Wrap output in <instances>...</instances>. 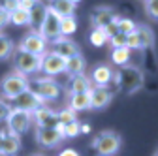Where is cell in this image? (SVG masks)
I'll use <instances>...</instances> for the list:
<instances>
[{"instance_id":"1","label":"cell","mask_w":158,"mask_h":156,"mask_svg":"<svg viewBox=\"0 0 158 156\" xmlns=\"http://www.w3.org/2000/svg\"><path fill=\"white\" fill-rule=\"evenodd\" d=\"M27 90H30L32 94H36L44 104L55 102L60 98V85H58L53 77H34V79H28Z\"/></svg>"},{"instance_id":"2","label":"cell","mask_w":158,"mask_h":156,"mask_svg":"<svg viewBox=\"0 0 158 156\" xmlns=\"http://www.w3.org/2000/svg\"><path fill=\"white\" fill-rule=\"evenodd\" d=\"M121 135L111 132V130H106L102 132L98 138H94L92 141V149L96 150L98 156H115L121 149Z\"/></svg>"},{"instance_id":"3","label":"cell","mask_w":158,"mask_h":156,"mask_svg":"<svg viewBox=\"0 0 158 156\" xmlns=\"http://www.w3.org/2000/svg\"><path fill=\"white\" fill-rule=\"evenodd\" d=\"M13 66L17 70V73L21 75H30V73H38L40 72V66H42V56H36L32 53H27L23 49H15L13 51Z\"/></svg>"},{"instance_id":"4","label":"cell","mask_w":158,"mask_h":156,"mask_svg":"<svg viewBox=\"0 0 158 156\" xmlns=\"http://www.w3.org/2000/svg\"><path fill=\"white\" fill-rule=\"evenodd\" d=\"M27 85H28V77L15 72V73L6 75L4 79L0 81V92H2V96L6 100H13L21 92L27 90Z\"/></svg>"},{"instance_id":"5","label":"cell","mask_w":158,"mask_h":156,"mask_svg":"<svg viewBox=\"0 0 158 156\" xmlns=\"http://www.w3.org/2000/svg\"><path fill=\"white\" fill-rule=\"evenodd\" d=\"M113 79L121 85L126 92H135L143 85V73L139 72V68H134V66H126L123 72H113Z\"/></svg>"},{"instance_id":"6","label":"cell","mask_w":158,"mask_h":156,"mask_svg":"<svg viewBox=\"0 0 158 156\" xmlns=\"http://www.w3.org/2000/svg\"><path fill=\"white\" fill-rule=\"evenodd\" d=\"M30 122H32V115L30 113L11 107L8 119H6V126H8L6 130H8L10 135H17V138H19L21 133H25L30 128Z\"/></svg>"},{"instance_id":"7","label":"cell","mask_w":158,"mask_h":156,"mask_svg":"<svg viewBox=\"0 0 158 156\" xmlns=\"http://www.w3.org/2000/svg\"><path fill=\"white\" fill-rule=\"evenodd\" d=\"M19 49H23V51H27V53H32V55H36V56H42L44 53H47L49 42H47L40 32H32V30H30V32H27V34L23 36L21 43H19Z\"/></svg>"},{"instance_id":"8","label":"cell","mask_w":158,"mask_h":156,"mask_svg":"<svg viewBox=\"0 0 158 156\" xmlns=\"http://www.w3.org/2000/svg\"><path fill=\"white\" fill-rule=\"evenodd\" d=\"M64 66H66V58L55 55L53 51L47 49V53L42 55V66H40V72H44L45 77H53L58 73H64Z\"/></svg>"},{"instance_id":"9","label":"cell","mask_w":158,"mask_h":156,"mask_svg":"<svg viewBox=\"0 0 158 156\" xmlns=\"http://www.w3.org/2000/svg\"><path fill=\"white\" fill-rule=\"evenodd\" d=\"M40 34H42L47 42H53L56 38H60V17H58L49 6H47V13L42 27H40Z\"/></svg>"},{"instance_id":"10","label":"cell","mask_w":158,"mask_h":156,"mask_svg":"<svg viewBox=\"0 0 158 156\" xmlns=\"http://www.w3.org/2000/svg\"><path fill=\"white\" fill-rule=\"evenodd\" d=\"M42 105H47V104H44V102L40 100L36 94H32L30 90H25V92L19 94L17 98H13V107H15V109L27 111V113H30V115H32L38 107H42Z\"/></svg>"},{"instance_id":"11","label":"cell","mask_w":158,"mask_h":156,"mask_svg":"<svg viewBox=\"0 0 158 156\" xmlns=\"http://www.w3.org/2000/svg\"><path fill=\"white\" fill-rule=\"evenodd\" d=\"M32 122H36L38 128H55L56 126V111L49 105H42L32 113Z\"/></svg>"},{"instance_id":"12","label":"cell","mask_w":158,"mask_h":156,"mask_svg":"<svg viewBox=\"0 0 158 156\" xmlns=\"http://www.w3.org/2000/svg\"><path fill=\"white\" fill-rule=\"evenodd\" d=\"M49 51H53L55 55L62 56V58H70V56H73V55L79 53V47H77V43L73 40L60 36V38H56V40L51 42V49Z\"/></svg>"},{"instance_id":"13","label":"cell","mask_w":158,"mask_h":156,"mask_svg":"<svg viewBox=\"0 0 158 156\" xmlns=\"http://www.w3.org/2000/svg\"><path fill=\"white\" fill-rule=\"evenodd\" d=\"M62 135L58 133L55 128H38L36 130V141L38 145H42L45 149H55L62 143Z\"/></svg>"},{"instance_id":"14","label":"cell","mask_w":158,"mask_h":156,"mask_svg":"<svg viewBox=\"0 0 158 156\" xmlns=\"http://www.w3.org/2000/svg\"><path fill=\"white\" fill-rule=\"evenodd\" d=\"M113 92L109 87H92L90 90V109H104L111 104Z\"/></svg>"},{"instance_id":"15","label":"cell","mask_w":158,"mask_h":156,"mask_svg":"<svg viewBox=\"0 0 158 156\" xmlns=\"http://www.w3.org/2000/svg\"><path fill=\"white\" fill-rule=\"evenodd\" d=\"M90 81L94 87H107L113 81V70L107 64H98L92 68L90 73Z\"/></svg>"},{"instance_id":"16","label":"cell","mask_w":158,"mask_h":156,"mask_svg":"<svg viewBox=\"0 0 158 156\" xmlns=\"http://www.w3.org/2000/svg\"><path fill=\"white\" fill-rule=\"evenodd\" d=\"M113 10L109 6H98L92 10V15H90V21L94 25V28H106L111 21H113Z\"/></svg>"},{"instance_id":"17","label":"cell","mask_w":158,"mask_h":156,"mask_svg":"<svg viewBox=\"0 0 158 156\" xmlns=\"http://www.w3.org/2000/svg\"><path fill=\"white\" fill-rule=\"evenodd\" d=\"M45 13H47V6L42 0H38L32 6V10L28 11V25H30L32 32H40V27H42L44 19H45Z\"/></svg>"},{"instance_id":"18","label":"cell","mask_w":158,"mask_h":156,"mask_svg":"<svg viewBox=\"0 0 158 156\" xmlns=\"http://www.w3.org/2000/svg\"><path fill=\"white\" fill-rule=\"evenodd\" d=\"M92 81L90 77L85 75V73H79V75H73L70 77V90L68 94H81V92H90L92 90Z\"/></svg>"},{"instance_id":"19","label":"cell","mask_w":158,"mask_h":156,"mask_svg":"<svg viewBox=\"0 0 158 156\" xmlns=\"http://www.w3.org/2000/svg\"><path fill=\"white\" fill-rule=\"evenodd\" d=\"M87 68V60L83 58L81 53H77L70 58H66V66H64V73H68L70 77L73 75H79V73H83Z\"/></svg>"},{"instance_id":"20","label":"cell","mask_w":158,"mask_h":156,"mask_svg":"<svg viewBox=\"0 0 158 156\" xmlns=\"http://www.w3.org/2000/svg\"><path fill=\"white\" fill-rule=\"evenodd\" d=\"M68 107L72 111H89L90 109V92H81V94H68Z\"/></svg>"},{"instance_id":"21","label":"cell","mask_w":158,"mask_h":156,"mask_svg":"<svg viewBox=\"0 0 158 156\" xmlns=\"http://www.w3.org/2000/svg\"><path fill=\"white\" fill-rule=\"evenodd\" d=\"M21 150V139L17 135H4L2 138V147H0V156H15Z\"/></svg>"},{"instance_id":"22","label":"cell","mask_w":158,"mask_h":156,"mask_svg":"<svg viewBox=\"0 0 158 156\" xmlns=\"http://www.w3.org/2000/svg\"><path fill=\"white\" fill-rule=\"evenodd\" d=\"M58 17H72L75 13V4H72L70 0H51L49 6Z\"/></svg>"},{"instance_id":"23","label":"cell","mask_w":158,"mask_h":156,"mask_svg":"<svg viewBox=\"0 0 158 156\" xmlns=\"http://www.w3.org/2000/svg\"><path fill=\"white\" fill-rule=\"evenodd\" d=\"M135 34L139 38V45L141 49H147V47H152L154 45V32L151 27L147 25H137L135 27Z\"/></svg>"},{"instance_id":"24","label":"cell","mask_w":158,"mask_h":156,"mask_svg":"<svg viewBox=\"0 0 158 156\" xmlns=\"http://www.w3.org/2000/svg\"><path fill=\"white\" fill-rule=\"evenodd\" d=\"M15 51V45L11 42V38L6 36L4 32H0V60H6V58H10Z\"/></svg>"},{"instance_id":"25","label":"cell","mask_w":158,"mask_h":156,"mask_svg":"<svg viewBox=\"0 0 158 156\" xmlns=\"http://www.w3.org/2000/svg\"><path fill=\"white\" fill-rule=\"evenodd\" d=\"M111 62L117 66H128L130 62V49L128 47H118L111 51Z\"/></svg>"},{"instance_id":"26","label":"cell","mask_w":158,"mask_h":156,"mask_svg":"<svg viewBox=\"0 0 158 156\" xmlns=\"http://www.w3.org/2000/svg\"><path fill=\"white\" fill-rule=\"evenodd\" d=\"M77 30V19L72 17H60V36L70 38L73 32Z\"/></svg>"},{"instance_id":"27","label":"cell","mask_w":158,"mask_h":156,"mask_svg":"<svg viewBox=\"0 0 158 156\" xmlns=\"http://www.w3.org/2000/svg\"><path fill=\"white\" fill-rule=\"evenodd\" d=\"M89 42L94 47H104L107 43V36L102 28H92V32L89 34Z\"/></svg>"},{"instance_id":"28","label":"cell","mask_w":158,"mask_h":156,"mask_svg":"<svg viewBox=\"0 0 158 156\" xmlns=\"http://www.w3.org/2000/svg\"><path fill=\"white\" fill-rule=\"evenodd\" d=\"M56 121L60 124H70V122H75L77 121V113L72 111L70 107H62L60 111H56Z\"/></svg>"},{"instance_id":"29","label":"cell","mask_w":158,"mask_h":156,"mask_svg":"<svg viewBox=\"0 0 158 156\" xmlns=\"http://www.w3.org/2000/svg\"><path fill=\"white\" fill-rule=\"evenodd\" d=\"M10 23H13L15 27H25L28 25V11L23 10H15L10 13Z\"/></svg>"},{"instance_id":"30","label":"cell","mask_w":158,"mask_h":156,"mask_svg":"<svg viewBox=\"0 0 158 156\" xmlns=\"http://www.w3.org/2000/svg\"><path fill=\"white\" fill-rule=\"evenodd\" d=\"M117 25H118V32H123V34H132L134 30H135V23L132 21V19H128V17H118V21H117Z\"/></svg>"},{"instance_id":"31","label":"cell","mask_w":158,"mask_h":156,"mask_svg":"<svg viewBox=\"0 0 158 156\" xmlns=\"http://www.w3.org/2000/svg\"><path fill=\"white\" fill-rule=\"evenodd\" d=\"M81 133V124L77 121L75 122H70V124H64V139H73Z\"/></svg>"},{"instance_id":"32","label":"cell","mask_w":158,"mask_h":156,"mask_svg":"<svg viewBox=\"0 0 158 156\" xmlns=\"http://www.w3.org/2000/svg\"><path fill=\"white\" fill-rule=\"evenodd\" d=\"M145 11L151 19L158 21V0H147L145 2Z\"/></svg>"},{"instance_id":"33","label":"cell","mask_w":158,"mask_h":156,"mask_svg":"<svg viewBox=\"0 0 158 156\" xmlns=\"http://www.w3.org/2000/svg\"><path fill=\"white\" fill-rule=\"evenodd\" d=\"M107 42H111L113 49H118V47H126V34H123V32H118V34L111 36V38H109Z\"/></svg>"},{"instance_id":"34","label":"cell","mask_w":158,"mask_h":156,"mask_svg":"<svg viewBox=\"0 0 158 156\" xmlns=\"http://www.w3.org/2000/svg\"><path fill=\"white\" fill-rule=\"evenodd\" d=\"M117 21H118V15H115V17H113V21L104 28V32H106V36H107V40H109L111 36L118 34V25H117Z\"/></svg>"},{"instance_id":"35","label":"cell","mask_w":158,"mask_h":156,"mask_svg":"<svg viewBox=\"0 0 158 156\" xmlns=\"http://www.w3.org/2000/svg\"><path fill=\"white\" fill-rule=\"evenodd\" d=\"M0 8H2L4 11H8V13H11V11L19 10V0H2Z\"/></svg>"},{"instance_id":"36","label":"cell","mask_w":158,"mask_h":156,"mask_svg":"<svg viewBox=\"0 0 158 156\" xmlns=\"http://www.w3.org/2000/svg\"><path fill=\"white\" fill-rule=\"evenodd\" d=\"M10 111H11V105L8 102H4V100H0V122H4L8 119Z\"/></svg>"},{"instance_id":"37","label":"cell","mask_w":158,"mask_h":156,"mask_svg":"<svg viewBox=\"0 0 158 156\" xmlns=\"http://www.w3.org/2000/svg\"><path fill=\"white\" fill-rule=\"evenodd\" d=\"M38 2V0H19V10H23V11H30L32 6Z\"/></svg>"},{"instance_id":"38","label":"cell","mask_w":158,"mask_h":156,"mask_svg":"<svg viewBox=\"0 0 158 156\" xmlns=\"http://www.w3.org/2000/svg\"><path fill=\"white\" fill-rule=\"evenodd\" d=\"M8 23H10V13L0 8V32H2V28H4Z\"/></svg>"},{"instance_id":"39","label":"cell","mask_w":158,"mask_h":156,"mask_svg":"<svg viewBox=\"0 0 158 156\" xmlns=\"http://www.w3.org/2000/svg\"><path fill=\"white\" fill-rule=\"evenodd\" d=\"M58 156H79V152L75 149H64V150L58 152Z\"/></svg>"},{"instance_id":"40","label":"cell","mask_w":158,"mask_h":156,"mask_svg":"<svg viewBox=\"0 0 158 156\" xmlns=\"http://www.w3.org/2000/svg\"><path fill=\"white\" fill-rule=\"evenodd\" d=\"M81 132H83V133H90V124H87V122L81 124Z\"/></svg>"},{"instance_id":"41","label":"cell","mask_w":158,"mask_h":156,"mask_svg":"<svg viewBox=\"0 0 158 156\" xmlns=\"http://www.w3.org/2000/svg\"><path fill=\"white\" fill-rule=\"evenodd\" d=\"M28 156H45V154H42V152H32V154H28Z\"/></svg>"},{"instance_id":"42","label":"cell","mask_w":158,"mask_h":156,"mask_svg":"<svg viewBox=\"0 0 158 156\" xmlns=\"http://www.w3.org/2000/svg\"><path fill=\"white\" fill-rule=\"evenodd\" d=\"M70 2H72V4H79V2H81V0H70Z\"/></svg>"},{"instance_id":"43","label":"cell","mask_w":158,"mask_h":156,"mask_svg":"<svg viewBox=\"0 0 158 156\" xmlns=\"http://www.w3.org/2000/svg\"><path fill=\"white\" fill-rule=\"evenodd\" d=\"M0 147H2V135H0Z\"/></svg>"},{"instance_id":"44","label":"cell","mask_w":158,"mask_h":156,"mask_svg":"<svg viewBox=\"0 0 158 156\" xmlns=\"http://www.w3.org/2000/svg\"><path fill=\"white\" fill-rule=\"evenodd\" d=\"M154 156H158V152H156V154H154Z\"/></svg>"},{"instance_id":"45","label":"cell","mask_w":158,"mask_h":156,"mask_svg":"<svg viewBox=\"0 0 158 156\" xmlns=\"http://www.w3.org/2000/svg\"><path fill=\"white\" fill-rule=\"evenodd\" d=\"M145 2H147V0H145Z\"/></svg>"}]
</instances>
